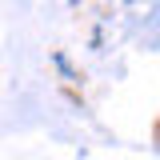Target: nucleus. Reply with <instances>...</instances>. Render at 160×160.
<instances>
[{
    "instance_id": "f257e3e1",
    "label": "nucleus",
    "mask_w": 160,
    "mask_h": 160,
    "mask_svg": "<svg viewBox=\"0 0 160 160\" xmlns=\"http://www.w3.org/2000/svg\"><path fill=\"white\" fill-rule=\"evenodd\" d=\"M52 60H56V68H60V72H64V76H68V80H80V76H76V68L68 64V56H64V52H56V56H52Z\"/></svg>"
}]
</instances>
